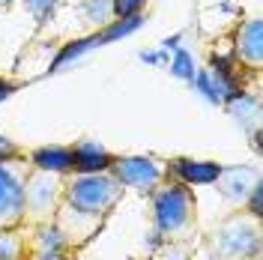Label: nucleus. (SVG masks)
I'll return each instance as SVG.
<instances>
[{
  "mask_svg": "<svg viewBox=\"0 0 263 260\" xmlns=\"http://www.w3.org/2000/svg\"><path fill=\"white\" fill-rule=\"evenodd\" d=\"M203 251L210 260H263L260 218L233 210L203 236Z\"/></svg>",
  "mask_w": 263,
  "mask_h": 260,
  "instance_id": "nucleus-2",
  "label": "nucleus"
},
{
  "mask_svg": "<svg viewBox=\"0 0 263 260\" xmlns=\"http://www.w3.org/2000/svg\"><path fill=\"white\" fill-rule=\"evenodd\" d=\"M63 182L66 177L60 174H48L30 168L27 179H24V207H21V228H33V225H48L63 203Z\"/></svg>",
  "mask_w": 263,
  "mask_h": 260,
  "instance_id": "nucleus-4",
  "label": "nucleus"
},
{
  "mask_svg": "<svg viewBox=\"0 0 263 260\" xmlns=\"http://www.w3.org/2000/svg\"><path fill=\"white\" fill-rule=\"evenodd\" d=\"M3 159H27V153L15 144V141H9L3 132H0V162Z\"/></svg>",
  "mask_w": 263,
  "mask_h": 260,
  "instance_id": "nucleus-17",
  "label": "nucleus"
},
{
  "mask_svg": "<svg viewBox=\"0 0 263 260\" xmlns=\"http://www.w3.org/2000/svg\"><path fill=\"white\" fill-rule=\"evenodd\" d=\"M111 3H114V18H132L147 6V0H111Z\"/></svg>",
  "mask_w": 263,
  "mask_h": 260,
  "instance_id": "nucleus-16",
  "label": "nucleus"
},
{
  "mask_svg": "<svg viewBox=\"0 0 263 260\" xmlns=\"http://www.w3.org/2000/svg\"><path fill=\"white\" fill-rule=\"evenodd\" d=\"M153 225L156 233L167 243H189L197 230V197L195 189L164 179L159 189L149 192Z\"/></svg>",
  "mask_w": 263,
  "mask_h": 260,
  "instance_id": "nucleus-1",
  "label": "nucleus"
},
{
  "mask_svg": "<svg viewBox=\"0 0 263 260\" xmlns=\"http://www.w3.org/2000/svg\"><path fill=\"white\" fill-rule=\"evenodd\" d=\"M72 254H27V260H69Z\"/></svg>",
  "mask_w": 263,
  "mask_h": 260,
  "instance_id": "nucleus-19",
  "label": "nucleus"
},
{
  "mask_svg": "<svg viewBox=\"0 0 263 260\" xmlns=\"http://www.w3.org/2000/svg\"><path fill=\"white\" fill-rule=\"evenodd\" d=\"M108 174H111L123 189L141 192V195H149L153 189H159L164 179H167L164 162L156 159V156H117Z\"/></svg>",
  "mask_w": 263,
  "mask_h": 260,
  "instance_id": "nucleus-6",
  "label": "nucleus"
},
{
  "mask_svg": "<svg viewBox=\"0 0 263 260\" xmlns=\"http://www.w3.org/2000/svg\"><path fill=\"white\" fill-rule=\"evenodd\" d=\"M102 221H105V218L78 212V210H72V207H66V203H60V210H57V215H54V225H57L60 233L66 236L69 251H78L81 245L90 243V239L96 236V230L102 228Z\"/></svg>",
  "mask_w": 263,
  "mask_h": 260,
  "instance_id": "nucleus-7",
  "label": "nucleus"
},
{
  "mask_svg": "<svg viewBox=\"0 0 263 260\" xmlns=\"http://www.w3.org/2000/svg\"><path fill=\"white\" fill-rule=\"evenodd\" d=\"M0 260H27L24 228L0 230Z\"/></svg>",
  "mask_w": 263,
  "mask_h": 260,
  "instance_id": "nucleus-14",
  "label": "nucleus"
},
{
  "mask_svg": "<svg viewBox=\"0 0 263 260\" xmlns=\"http://www.w3.org/2000/svg\"><path fill=\"white\" fill-rule=\"evenodd\" d=\"M24 243H27V254H72L66 236L54 221L24 228Z\"/></svg>",
  "mask_w": 263,
  "mask_h": 260,
  "instance_id": "nucleus-12",
  "label": "nucleus"
},
{
  "mask_svg": "<svg viewBox=\"0 0 263 260\" xmlns=\"http://www.w3.org/2000/svg\"><path fill=\"white\" fill-rule=\"evenodd\" d=\"M233 57L246 69H251V72H260L263 69V24H260V18L239 21V27L233 30Z\"/></svg>",
  "mask_w": 263,
  "mask_h": 260,
  "instance_id": "nucleus-8",
  "label": "nucleus"
},
{
  "mask_svg": "<svg viewBox=\"0 0 263 260\" xmlns=\"http://www.w3.org/2000/svg\"><path fill=\"white\" fill-rule=\"evenodd\" d=\"M27 171H30L27 159H3L0 162V230L21 228Z\"/></svg>",
  "mask_w": 263,
  "mask_h": 260,
  "instance_id": "nucleus-5",
  "label": "nucleus"
},
{
  "mask_svg": "<svg viewBox=\"0 0 263 260\" xmlns=\"http://www.w3.org/2000/svg\"><path fill=\"white\" fill-rule=\"evenodd\" d=\"M213 185L221 192V197L233 210H242L246 200L251 197V192L260 185V174L254 168H221V174H218Z\"/></svg>",
  "mask_w": 263,
  "mask_h": 260,
  "instance_id": "nucleus-9",
  "label": "nucleus"
},
{
  "mask_svg": "<svg viewBox=\"0 0 263 260\" xmlns=\"http://www.w3.org/2000/svg\"><path fill=\"white\" fill-rule=\"evenodd\" d=\"M27 162H30V168H39V171H48V174L69 177V174H72V146L69 144L36 146V150L27 153Z\"/></svg>",
  "mask_w": 263,
  "mask_h": 260,
  "instance_id": "nucleus-13",
  "label": "nucleus"
},
{
  "mask_svg": "<svg viewBox=\"0 0 263 260\" xmlns=\"http://www.w3.org/2000/svg\"><path fill=\"white\" fill-rule=\"evenodd\" d=\"M9 3H12V0H0V9H3V6H9Z\"/></svg>",
  "mask_w": 263,
  "mask_h": 260,
  "instance_id": "nucleus-20",
  "label": "nucleus"
},
{
  "mask_svg": "<svg viewBox=\"0 0 263 260\" xmlns=\"http://www.w3.org/2000/svg\"><path fill=\"white\" fill-rule=\"evenodd\" d=\"M123 185L108 171L105 174H69L63 182V203L87 215L105 218L123 200Z\"/></svg>",
  "mask_w": 263,
  "mask_h": 260,
  "instance_id": "nucleus-3",
  "label": "nucleus"
},
{
  "mask_svg": "<svg viewBox=\"0 0 263 260\" xmlns=\"http://www.w3.org/2000/svg\"><path fill=\"white\" fill-rule=\"evenodd\" d=\"M18 87H21L18 81H9V78H3V75H0V102H3V99H9Z\"/></svg>",
  "mask_w": 263,
  "mask_h": 260,
  "instance_id": "nucleus-18",
  "label": "nucleus"
},
{
  "mask_svg": "<svg viewBox=\"0 0 263 260\" xmlns=\"http://www.w3.org/2000/svg\"><path fill=\"white\" fill-rule=\"evenodd\" d=\"M81 12L84 21H90V24H108V18H114V3L111 0H84Z\"/></svg>",
  "mask_w": 263,
  "mask_h": 260,
  "instance_id": "nucleus-15",
  "label": "nucleus"
},
{
  "mask_svg": "<svg viewBox=\"0 0 263 260\" xmlns=\"http://www.w3.org/2000/svg\"><path fill=\"white\" fill-rule=\"evenodd\" d=\"M221 168L224 164H218V162L171 159V162H164V174H167V179H174V182H182V185L195 189V185H213L215 179H218V174H221Z\"/></svg>",
  "mask_w": 263,
  "mask_h": 260,
  "instance_id": "nucleus-10",
  "label": "nucleus"
},
{
  "mask_svg": "<svg viewBox=\"0 0 263 260\" xmlns=\"http://www.w3.org/2000/svg\"><path fill=\"white\" fill-rule=\"evenodd\" d=\"M69 146H72V174H105L117 159V153H111L99 141H75Z\"/></svg>",
  "mask_w": 263,
  "mask_h": 260,
  "instance_id": "nucleus-11",
  "label": "nucleus"
}]
</instances>
